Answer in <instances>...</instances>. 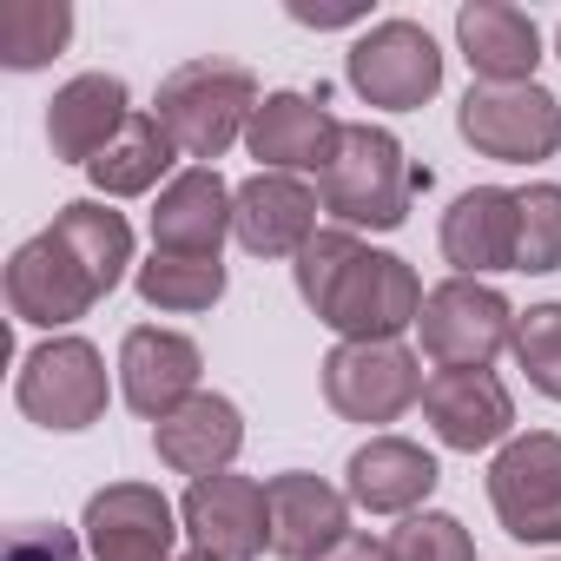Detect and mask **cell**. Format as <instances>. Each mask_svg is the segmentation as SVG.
I'll return each mask as SVG.
<instances>
[{"instance_id":"obj_1","label":"cell","mask_w":561,"mask_h":561,"mask_svg":"<svg viewBox=\"0 0 561 561\" xmlns=\"http://www.w3.org/2000/svg\"><path fill=\"white\" fill-rule=\"evenodd\" d=\"M298 291L331 331H344V344H397V331L423 318L416 271L390 251L357 244L351 231H318L298 251Z\"/></svg>"},{"instance_id":"obj_2","label":"cell","mask_w":561,"mask_h":561,"mask_svg":"<svg viewBox=\"0 0 561 561\" xmlns=\"http://www.w3.org/2000/svg\"><path fill=\"white\" fill-rule=\"evenodd\" d=\"M257 80L244 73V67H231V60H192V67H179L165 87H159V100H152V113H159V126L172 133V146L185 152V159H218V152H231L244 133H251V119H257Z\"/></svg>"},{"instance_id":"obj_3","label":"cell","mask_w":561,"mask_h":561,"mask_svg":"<svg viewBox=\"0 0 561 561\" xmlns=\"http://www.w3.org/2000/svg\"><path fill=\"white\" fill-rule=\"evenodd\" d=\"M324 211H337L344 225H370V231H397L410 218V165L383 126H344L324 165Z\"/></svg>"},{"instance_id":"obj_4","label":"cell","mask_w":561,"mask_h":561,"mask_svg":"<svg viewBox=\"0 0 561 561\" xmlns=\"http://www.w3.org/2000/svg\"><path fill=\"white\" fill-rule=\"evenodd\" d=\"M423 351L443 364V370H489V357L502 344H515V311L502 291L476 285V277H449L423 298Z\"/></svg>"},{"instance_id":"obj_5","label":"cell","mask_w":561,"mask_h":561,"mask_svg":"<svg viewBox=\"0 0 561 561\" xmlns=\"http://www.w3.org/2000/svg\"><path fill=\"white\" fill-rule=\"evenodd\" d=\"M14 397L41 430H87L106 416V364L87 337H47L27 351Z\"/></svg>"},{"instance_id":"obj_6","label":"cell","mask_w":561,"mask_h":561,"mask_svg":"<svg viewBox=\"0 0 561 561\" xmlns=\"http://www.w3.org/2000/svg\"><path fill=\"white\" fill-rule=\"evenodd\" d=\"M456 126L476 152H489L502 165H528L561 146V100L541 93L535 80L528 87H469Z\"/></svg>"},{"instance_id":"obj_7","label":"cell","mask_w":561,"mask_h":561,"mask_svg":"<svg viewBox=\"0 0 561 561\" xmlns=\"http://www.w3.org/2000/svg\"><path fill=\"white\" fill-rule=\"evenodd\" d=\"M100 298H106L100 277L73 257V244H67L54 225H47L41 238H27V244L14 251V264H8V305H14L21 324L60 331V324H73V318H87Z\"/></svg>"},{"instance_id":"obj_8","label":"cell","mask_w":561,"mask_h":561,"mask_svg":"<svg viewBox=\"0 0 561 561\" xmlns=\"http://www.w3.org/2000/svg\"><path fill=\"white\" fill-rule=\"evenodd\" d=\"M423 390V364L403 344H337L324 357V397L351 423H397Z\"/></svg>"},{"instance_id":"obj_9","label":"cell","mask_w":561,"mask_h":561,"mask_svg":"<svg viewBox=\"0 0 561 561\" xmlns=\"http://www.w3.org/2000/svg\"><path fill=\"white\" fill-rule=\"evenodd\" d=\"M489 502L515 541H561V436H515L489 469Z\"/></svg>"},{"instance_id":"obj_10","label":"cell","mask_w":561,"mask_h":561,"mask_svg":"<svg viewBox=\"0 0 561 561\" xmlns=\"http://www.w3.org/2000/svg\"><path fill=\"white\" fill-rule=\"evenodd\" d=\"M351 87L370 106L410 113V106H423L443 87V54H436V41L416 21H383V27H370L351 47Z\"/></svg>"},{"instance_id":"obj_11","label":"cell","mask_w":561,"mask_h":561,"mask_svg":"<svg viewBox=\"0 0 561 561\" xmlns=\"http://www.w3.org/2000/svg\"><path fill=\"white\" fill-rule=\"evenodd\" d=\"M185 528L205 554L218 561H251L271 541V495L251 476H205L185 489Z\"/></svg>"},{"instance_id":"obj_12","label":"cell","mask_w":561,"mask_h":561,"mask_svg":"<svg viewBox=\"0 0 561 561\" xmlns=\"http://www.w3.org/2000/svg\"><path fill=\"white\" fill-rule=\"evenodd\" d=\"M87 548L93 561H172V502L146 482H106L87 502Z\"/></svg>"},{"instance_id":"obj_13","label":"cell","mask_w":561,"mask_h":561,"mask_svg":"<svg viewBox=\"0 0 561 561\" xmlns=\"http://www.w3.org/2000/svg\"><path fill=\"white\" fill-rule=\"evenodd\" d=\"M231 231L251 257H298L318 238V192L291 172H257L231 198Z\"/></svg>"},{"instance_id":"obj_14","label":"cell","mask_w":561,"mask_h":561,"mask_svg":"<svg viewBox=\"0 0 561 561\" xmlns=\"http://www.w3.org/2000/svg\"><path fill=\"white\" fill-rule=\"evenodd\" d=\"M337 139H344V126L324 113V100H305V93H271L244 133V146H251V159H264V172H324Z\"/></svg>"},{"instance_id":"obj_15","label":"cell","mask_w":561,"mask_h":561,"mask_svg":"<svg viewBox=\"0 0 561 561\" xmlns=\"http://www.w3.org/2000/svg\"><path fill=\"white\" fill-rule=\"evenodd\" d=\"M119 390L139 416H172L179 403L198 397V344L179 331H126L119 344Z\"/></svg>"},{"instance_id":"obj_16","label":"cell","mask_w":561,"mask_h":561,"mask_svg":"<svg viewBox=\"0 0 561 561\" xmlns=\"http://www.w3.org/2000/svg\"><path fill=\"white\" fill-rule=\"evenodd\" d=\"M264 495H271V548L285 561H318L351 535V502L305 469L271 476Z\"/></svg>"},{"instance_id":"obj_17","label":"cell","mask_w":561,"mask_h":561,"mask_svg":"<svg viewBox=\"0 0 561 561\" xmlns=\"http://www.w3.org/2000/svg\"><path fill=\"white\" fill-rule=\"evenodd\" d=\"M423 416H430V430L449 449H469L476 456V449H489V443L508 436L515 403H508V390H502L495 370H443L423 390Z\"/></svg>"},{"instance_id":"obj_18","label":"cell","mask_w":561,"mask_h":561,"mask_svg":"<svg viewBox=\"0 0 561 561\" xmlns=\"http://www.w3.org/2000/svg\"><path fill=\"white\" fill-rule=\"evenodd\" d=\"M231 198L225 179L211 165H192L179 172L165 192H159V211H152V244L165 257H218L225 231H231Z\"/></svg>"},{"instance_id":"obj_19","label":"cell","mask_w":561,"mask_h":561,"mask_svg":"<svg viewBox=\"0 0 561 561\" xmlns=\"http://www.w3.org/2000/svg\"><path fill=\"white\" fill-rule=\"evenodd\" d=\"M152 443H159V462H165V469L205 482V476H225V462L238 456V443H244V416H238V403L198 390L192 403H179L172 416L152 423Z\"/></svg>"},{"instance_id":"obj_20","label":"cell","mask_w":561,"mask_h":561,"mask_svg":"<svg viewBox=\"0 0 561 561\" xmlns=\"http://www.w3.org/2000/svg\"><path fill=\"white\" fill-rule=\"evenodd\" d=\"M133 106H126V87L113 73H80L54 93L47 106V139H54V159H73V165H93L119 133H126Z\"/></svg>"},{"instance_id":"obj_21","label":"cell","mask_w":561,"mask_h":561,"mask_svg":"<svg viewBox=\"0 0 561 561\" xmlns=\"http://www.w3.org/2000/svg\"><path fill=\"white\" fill-rule=\"evenodd\" d=\"M456 41H462V60L482 73V87H528V73L541 60L535 21L522 8H508V0H476V8H462Z\"/></svg>"},{"instance_id":"obj_22","label":"cell","mask_w":561,"mask_h":561,"mask_svg":"<svg viewBox=\"0 0 561 561\" xmlns=\"http://www.w3.org/2000/svg\"><path fill=\"white\" fill-rule=\"evenodd\" d=\"M443 257L456 264V277L515 271V192H502V185L462 192L443 218Z\"/></svg>"},{"instance_id":"obj_23","label":"cell","mask_w":561,"mask_h":561,"mask_svg":"<svg viewBox=\"0 0 561 561\" xmlns=\"http://www.w3.org/2000/svg\"><path fill=\"white\" fill-rule=\"evenodd\" d=\"M351 502L370 508V515H410L416 502H430L436 489V456L403 443V436H370L357 456H351Z\"/></svg>"},{"instance_id":"obj_24","label":"cell","mask_w":561,"mask_h":561,"mask_svg":"<svg viewBox=\"0 0 561 561\" xmlns=\"http://www.w3.org/2000/svg\"><path fill=\"white\" fill-rule=\"evenodd\" d=\"M172 152H179V146H172V133L159 126V113H133L126 133H119L87 172H93V185H100L106 198H133V192H152V185H159V172L172 165Z\"/></svg>"},{"instance_id":"obj_25","label":"cell","mask_w":561,"mask_h":561,"mask_svg":"<svg viewBox=\"0 0 561 561\" xmlns=\"http://www.w3.org/2000/svg\"><path fill=\"white\" fill-rule=\"evenodd\" d=\"M54 231L73 244V257L100 277V291H113L119 277H126V264H133V231H126V218L119 211H106L100 198H73L60 218H54Z\"/></svg>"},{"instance_id":"obj_26","label":"cell","mask_w":561,"mask_h":561,"mask_svg":"<svg viewBox=\"0 0 561 561\" xmlns=\"http://www.w3.org/2000/svg\"><path fill=\"white\" fill-rule=\"evenodd\" d=\"M73 34V8L67 0H8L0 8V60L14 73H34L47 67Z\"/></svg>"},{"instance_id":"obj_27","label":"cell","mask_w":561,"mask_h":561,"mask_svg":"<svg viewBox=\"0 0 561 561\" xmlns=\"http://www.w3.org/2000/svg\"><path fill=\"white\" fill-rule=\"evenodd\" d=\"M139 298L159 311H211L225 298V264L218 257H165L152 251L139 264Z\"/></svg>"},{"instance_id":"obj_28","label":"cell","mask_w":561,"mask_h":561,"mask_svg":"<svg viewBox=\"0 0 561 561\" xmlns=\"http://www.w3.org/2000/svg\"><path fill=\"white\" fill-rule=\"evenodd\" d=\"M515 271H561V185L515 192Z\"/></svg>"},{"instance_id":"obj_29","label":"cell","mask_w":561,"mask_h":561,"mask_svg":"<svg viewBox=\"0 0 561 561\" xmlns=\"http://www.w3.org/2000/svg\"><path fill=\"white\" fill-rule=\"evenodd\" d=\"M515 364L541 397L561 403V305H535L515 318Z\"/></svg>"},{"instance_id":"obj_30","label":"cell","mask_w":561,"mask_h":561,"mask_svg":"<svg viewBox=\"0 0 561 561\" xmlns=\"http://www.w3.org/2000/svg\"><path fill=\"white\" fill-rule=\"evenodd\" d=\"M390 561H476V541L456 515H410L390 535Z\"/></svg>"},{"instance_id":"obj_31","label":"cell","mask_w":561,"mask_h":561,"mask_svg":"<svg viewBox=\"0 0 561 561\" xmlns=\"http://www.w3.org/2000/svg\"><path fill=\"white\" fill-rule=\"evenodd\" d=\"M0 561H80V541L60 522H21V528H8Z\"/></svg>"},{"instance_id":"obj_32","label":"cell","mask_w":561,"mask_h":561,"mask_svg":"<svg viewBox=\"0 0 561 561\" xmlns=\"http://www.w3.org/2000/svg\"><path fill=\"white\" fill-rule=\"evenodd\" d=\"M318 561H390V541H370V535L351 528V535H344L331 554H318Z\"/></svg>"},{"instance_id":"obj_33","label":"cell","mask_w":561,"mask_h":561,"mask_svg":"<svg viewBox=\"0 0 561 561\" xmlns=\"http://www.w3.org/2000/svg\"><path fill=\"white\" fill-rule=\"evenodd\" d=\"M185 561H218V554H205V548H192V554H185Z\"/></svg>"},{"instance_id":"obj_34","label":"cell","mask_w":561,"mask_h":561,"mask_svg":"<svg viewBox=\"0 0 561 561\" xmlns=\"http://www.w3.org/2000/svg\"><path fill=\"white\" fill-rule=\"evenodd\" d=\"M554 47H561V41H554Z\"/></svg>"}]
</instances>
